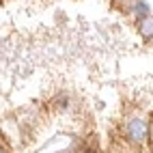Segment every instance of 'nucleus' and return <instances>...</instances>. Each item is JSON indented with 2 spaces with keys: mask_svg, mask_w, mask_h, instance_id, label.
Segmentation results:
<instances>
[{
  "mask_svg": "<svg viewBox=\"0 0 153 153\" xmlns=\"http://www.w3.org/2000/svg\"><path fill=\"white\" fill-rule=\"evenodd\" d=\"M2 151L153 153V11L145 0H2Z\"/></svg>",
  "mask_w": 153,
  "mask_h": 153,
  "instance_id": "obj_1",
  "label": "nucleus"
}]
</instances>
